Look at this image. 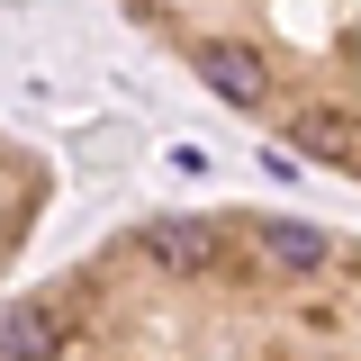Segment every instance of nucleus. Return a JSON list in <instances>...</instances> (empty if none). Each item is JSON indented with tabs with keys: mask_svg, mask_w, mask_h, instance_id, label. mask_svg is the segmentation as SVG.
<instances>
[{
	"mask_svg": "<svg viewBox=\"0 0 361 361\" xmlns=\"http://www.w3.org/2000/svg\"><path fill=\"white\" fill-rule=\"evenodd\" d=\"M190 63H199V82L217 90L226 109H262V99H271V73H262V54H253V45H235V37H208L199 54H190Z\"/></svg>",
	"mask_w": 361,
	"mask_h": 361,
	"instance_id": "obj_2",
	"label": "nucleus"
},
{
	"mask_svg": "<svg viewBox=\"0 0 361 361\" xmlns=\"http://www.w3.org/2000/svg\"><path fill=\"white\" fill-rule=\"evenodd\" d=\"M325 280H334V262L307 280L316 298H298L280 316H253V325H226L217 343H199L180 325H109L99 307L63 298V289H45V307L63 316V334L109 343V361H361V325H343V307L325 298Z\"/></svg>",
	"mask_w": 361,
	"mask_h": 361,
	"instance_id": "obj_1",
	"label": "nucleus"
}]
</instances>
